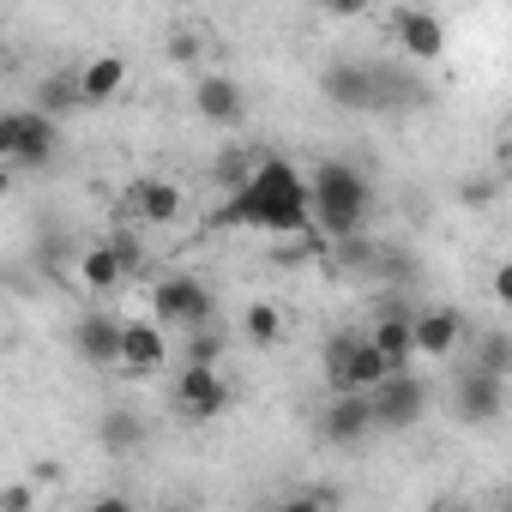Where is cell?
Instances as JSON below:
<instances>
[{"label":"cell","instance_id":"obj_28","mask_svg":"<svg viewBox=\"0 0 512 512\" xmlns=\"http://www.w3.org/2000/svg\"><path fill=\"white\" fill-rule=\"evenodd\" d=\"M31 500H37V494H31L25 482H19V488H7V494H0V506H7V512H31Z\"/></svg>","mask_w":512,"mask_h":512},{"label":"cell","instance_id":"obj_24","mask_svg":"<svg viewBox=\"0 0 512 512\" xmlns=\"http://www.w3.org/2000/svg\"><path fill=\"white\" fill-rule=\"evenodd\" d=\"M199 55H205V37L187 31V25H175V31H169V61H175V67H199Z\"/></svg>","mask_w":512,"mask_h":512},{"label":"cell","instance_id":"obj_18","mask_svg":"<svg viewBox=\"0 0 512 512\" xmlns=\"http://www.w3.org/2000/svg\"><path fill=\"white\" fill-rule=\"evenodd\" d=\"M79 91H85V109L121 97V91H127V61H121V55H91V61L79 67Z\"/></svg>","mask_w":512,"mask_h":512},{"label":"cell","instance_id":"obj_15","mask_svg":"<svg viewBox=\"0 0 512 512\" xmlns=\"http://www.w3.org/2000/svg\"><path fill=\"white\" fill-rule=\"evenodd\" d=\"M181 211H187V199H181V187L163 181V175H145V181H133V193H127V217H133L139 229L175 223Z\"/></svg>","mask_w":512,"mask_h":512},{"label":"cell","instance_id":"obj_25","mask_svg":"<svg viewBox=\"0 0 512 512\" xmlns=\"http://www.w3.org/2000/svg\"><path fill=\"white\" fill-rule=\"evenodd\" d=\"M133 229H139V223H133ZM133 229H115V235H109V241H115V247H121V260H127V272H145V241H139V235H133Z\"/></svg>","mask_w":512,"mask_h":512},{"label":"cell","instance_id":"obj_13","mask_svg":"<svg viewBox=\"0 0 512 512\" xmlns=\"http://www.w3.org/2000/svg\"><path fill=\"white\" fill-rule=\"evenodd\" d=\"M392 31H398V49L410 61H440L446 55V19L434 7H398L392 13Z\"/></svg>","mask_w":512,"mask_h":512},{"label":"cell","instance_id":"obj_3","mask_svg":"<svg viewBox=\"0 0 512 512\" xmlns=\"http://www.w3.org/2000/svg\"><path fill=\"white\" fill-rule=\"evenodd\" d=\"M308 187H314V229L326 241H350V235H368V217H374V187L356 163H314L308 169Z\"/></svg>","mask_w":512,"mask_h":512},{"label":"cell","instance_id":"obj_16","mask_svg":"<svg viewBox=\"0 0 512 512\" xmlns=\"http://www.w3.org/2000/svg\"><path fill=\"white\" fill-rule=\"evenodd\" d=\"M73 272H79V284H85L91 296H109V290H121V284L133 278L115 241H91V247L79 253V266H73Z\"/></svg>","mask_w":512,"mask_h":512},{"label":"cell","instance_id":"obj_10","mask_svg":"<svg viewBox=\"0 0 512 512\" xmlns=\"http://www.w3.org/2000/svg\"><path fill=\"white\" fill-rule=\"evenodd\" d=\"M464 332H470V320L458 302H422L416 308V356L422 362H452Z\"/></svg>","mask_w":512,"mask_h":512},{"label":"cell","instance_id":"obj_11","mask_svg":"<svg viewBox=\"0 0 512 512\" xmlns=\"http://www.w3.org/2000/svg\"><path fill=\"white\" fill-rule=\"evenodd\" d=\"M121 338H127V320L91 308L85 320H73V356L85 368H121Z\"/></svg>","mask_w":512,"mask_h":512},{"label":"cell","instance_id":"obj_5","mask_svg":"<svg viewBox=\"0 0 512 512\" xmlns=\"http://www.w3.org/2000/svg\"><path fill=\"white\" fill-rule=\"evenodd\" d=\"M506 386H512L506 374H488V368L464 362V368L452 374V392H446L452 422H458V428H494V422H506V404H512Z\"/></svg>","mask_w":512,"mask_h":512},{"label":"cell","instance_id":"obj_14","mask_svg":"<svg viewBox=\"0 0 512 512\" xmlns=\"http://www.w3.org/2000/svg\"><path fill=\"white\" fill-rule=\"evenodd\" d=\"M193 109H199L211 127H235V121H247V91H241V79H229V73H199V79H193Z\"/></svg>","mask_w":512,"mask_h":512},{"label":"cell","instance_id":"obj_26","mask_svg":"<svg viewBox=\"0 0 512 512\" xmlns=\"http://www.w3.org/2000/svg\"><path fill=\"white\" fill-rule=\"evenodd\" d=\"M368 7H374V0H320V13H326V19H362Z\"/></svg>","mask_w":512,"mask_h":512},{"label":"cell","instance_id":"obj_4","mask_svg":"<svg viewBox=\"0 0 512 512\" xmlns=\"http://www.w3.org/2000/svg\"><path fill=\"white\" fill-rule=\"evenodd\" d=\"M61 151V121L43 115V109H7L0 115V157H7L19 175L31 169H49Z\"/></svg>","mask_w":512,"mask_h":512},{"label":"cell","instance_id":"obj_17","mask_svg":"<svg viewBox=\"0 0 512 512\" xmlns=\"http://www.w3.org/2000/svg\"><path fill=\"white\" fill-rule=\"evenodd\" d=\"M145 416L139 410H127V404H115V410H103L97 416V446L109 452V458H133V452H145Z\"/></svg>","mask_w":512,"mask_h":512},{"label":"cell","instance_id":"obj_21","mask_svg":"<svg viewBox=\"0 0 512 512\" xmlns=\"http://www.w3.org/2000/svg\"><path fill=\"white\" fill-rule=\"evenodd\" d=\"M37 109L43 115H67V109H85V91H79V73H55V79H43V91H37Z\"/></svg>","mask_w":512,"mask_h":512},{"label":"cell","instance_id":"obj_6","mask_svg":"<svg viewBox=\"0 0 512 512\" xmlns=\"http://www.w3.org/2000/svg\"><path fill=\"white\" fill-rule=\"evenodd\" d=\"M151 320H163L169 332H199V326L217 320V296H211L205 278H193V272H169V278L151 284Z\"/></svg>","mask_w":512,"mask_h":512},{"label":"cell","instance_id":"obj_1","mask_svg":"<svg viewBox=\"0 0 512 512\" xmlns=\"http://www.w3.org/2000/svg\"><path fill=\"white\" fill-rule=\"evenodd\" d=\"M211 223L217 229H260V235H308L314 229L308 169H296L290 157H260L253 175L223 199V211Z\"/></svg>","mask_w":512,"mask_h":512},{"label":"cell","instance_id":"obj_2","mask_svg":"<svg viewBox=\"0 0 512 512\" xmlns=\"http://www.w3.org/2000/svg\"><path fill=\"white\" fill-rule=\"evenodd\" d=\"M320 97L350 115H416L428 103V85L386 61H332L320 73Z\"/></svg>","mask_w":512,"mask_h":512},{"label":"cell","instance_id":"obj_27","mask_svg":"<svg viewBox=\"0 0 512 512\" xmlns=\"http://www.w3.org/2000/svg\"><path fill=\"white\" fill-rule=\"evenodd\" d=\"M494 302H500V308H512V260H500V266H494Z\"/></svg>","mask_w":512,"mask_h":512},{"label":"cell","instance_id":"obj_23","mask_svg":"<svg viewBox=\"0 0 512 512\" xmlns=\"http://www.w3.org/2000/svg\"><path fill=\"white\" fill-rule=\"evenodd\" d=\"M223 344H229V338H223V326L211 320V326L187 332V362H211V368H217V362H223Z\"/></svg>","mask_w":512,"mask_h":512},{"label":"cell","instance_id":"obj_9","mask_svg":"<svg viewBox=\"0 0 512 512\" xmlns=\"http://www.w3.org/2000/svg\"><path fill=\"white\" fill-rule=\"evenodd\" d=\"M175 410H181V422H217V416L229 410V380H223L211 362H181Z\"/></svg>","mask_w":512,"mask_h":512},{"label":"cell","instance_id":"obj_12","mask_svg":"<svg viewBox=\"0 0 512 512\" xmlns=\"http://www.w3.org/2000/svg\"><path fill=\"white\" fill-rule=\"evenodd\" d=\"M169 368V326L163 320H127V338H121V374L127 380H151Z\"/></svg>","mask_w":512,"mask_h":512},{"label":"cell","instance_id":"obj_22","mask_svg":"<svg viewBox=\"0 0 512 512\" xmlns=\"http://www.w3.org/2000/svg\"><path fill=\"white\" fill-rule=\"evenodd\" d=\"M253 163H260V157H253V151H241V145H229V151H217V163H211V181L223 187V193H235L247 175H253Z\"/></svg>","mask_w":512,"mask_h":512},{"label":"cell","instance_id":"obj_7","mask_svg":"<svg viewBox=\"0 0 512 512\" xmlns=\"http://www.w3.org/2000/svg\"><path fill=\"white\" fill-rule=\"evenodd\" d=\"M434 410V386L416 374V368H398L374 386V416H380V434H410L422 428Z\"/></svg>","mask_w":512,"mask_h":512},{"label":"cell","instance_id":"obj_8","mask_svg":"<svg viewBox=\"0 0 512 512\" xmlns=\"http://www.w3.org/2000/svg\"><path fill=\"white\" fill-rule=\"evenodd\" d=\"M374 434H380L374 392H332V398H326V410H320V440H326V446L350 452V446H362V440H374Z\"/></svg>","mask_w":512,"mask_h":512},{"label":"cell","instance_id":"obj_20","mask_svg":"<svg viewBox=\"0 0 512 512\" xmlns=\"http://www.w3.org/2000/svg\"><path fill=\"white\" fill-rule=\"evenodd\" d=\"M470 362H476V368H488V374H506V380H512V332H500V326L476 332Z\"/></svg>","mask_w":512,"mask_h":512},{"label":"cell","instance_id":"obj_19","mask_svg":"<svg viewBox=\"0 0 512 512\" xmlns=\"http://www.w3.org/2000/svg\"><path fill=\"white\" fill-rule=\"evenodd\" d=\"M241 338L260 344V350H272V344L284 338V314H278L272 302H247V308H241Z\"/></svg>","mask_w":512,"mask_h":512}]
</instances>
